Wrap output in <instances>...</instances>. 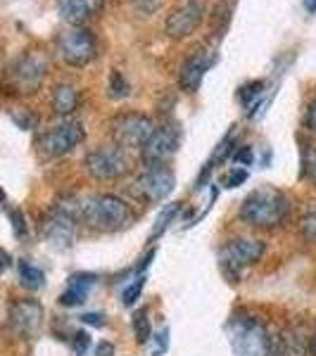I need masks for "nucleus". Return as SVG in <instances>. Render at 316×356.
<instances>
[{"mask_svg":"<svg viewBox=\"0 0 316 356\" xmlns=\"http://www.w3.org/2000/svg\"><path fill=\"white\" fill-rule=\"evenodd\" d=\"M84 140V129L79 124H60L55 129L45 131V134L38 138V150H41L43 157H62V154L72 152L79 143Z\"/></svg>","mask_w":316,"mask_h":356,"instance_id":"nucleus-10","label":"nucleus"},{"mask_svg":"<svg viewBox=\"0 0 316 356\" xmlns=\"http://www.w3.org/2000/svg\"><path fill=\"white\" fill-rule=\"evenodd\" d=\"M212 62H214V57L207 53H195L188 57L181 67V88H186L188 93H195L203 83L207 69L212 67Z\"/></svg>","mask_w":316,"mask_h":356,"instance_id":"nucleus-15","label":"nucleus"},{"mask_svg":"<svg viewBox=\"0 0 316 356\" xmlns=\"http://www.w3.org/2000/svg\"><path fill=\"white\" fill-rule=\"evenodd\" d=\"M179 143L181 136L176 131V126L162 124V126H155L152 136L148 138V143L141 147L143 152V162L148 166L152 164H166V159H171L179 150Z\"/></svg>","mask_w":316,"mask_h":356,"instance_id":"nucleus-9","label":"nucleus"},{"mask_svg":"<svg viewBox=\"0 0 316 356\" xmlns=\"http://www.w3.org/2000/svg\"><path fill=\"white\" fill-rule=\"evenodd\" d=\"M271 356H309V342L300 332L283 330L278 337H271Z\"/></svg>","mask_w":316,"mask_h":356,"instance_id":"nucleus-16","label":"nucleus"},{"mask_svg":"<svg viewBox=\"0 0 316 356\" xmlns=\"http://www.w3.org/2000/svg\"><path fill=\"white\" fill-rule=\"evenodd\" d=\"M267 245L262 240H252V238H235L231 243L223 245L221 250V264L228 273H238L240 268L252 266L264 257Z\"/></svg>","mask_w":316,"mask_h":356,"instance_id":"nucleus-11","label":"nucleus"},{"mask_svg":"<svg viewBox=\"0 0 316 356\" xmlns=\"http://www.w3.org/2000/svg\"><path fill=\"white\" fill-rule=\"evenodd\" d=\"M228 340L235 356H271V335L252 316H235L228 323Z\"/></svg>","mask_w":316,"mask_h":356,"instance_id":"nucleus-4","label":"nucleus"},{"mask_svg":"<svg viewBox=\"0 0 316 356\" xmlns=\"http://www.w3.org/2000/svg\"><path fill=\"white\" fill-rule=\"evenodd\" d=\"M288 216V200L276 188H257L240 204V219L252 228L271 231Z\"/></svg>","mask_w":316,"mask_h":356,"instance_id":"nucleus-2","label":"nucleus"},{"mask_svg":"<svg viewBox=\"0 0 316 356\" xmlns=\"http://www.w3.org/2000/svg\"><path fill=\"white\" fill-rule=\"evenodd\" d=\"M79 223H81V202L74 197L60 200L45 214V219L41 223V233L45 243L53 245L55 250H67L77 240Z\"/></svg>","mask_w":316,"mask_h":356,"instance_id":"nucleus-3","label":"nucleus"},{"mask_svg":"<svg viewBox=\"0 0 316 356\" xmlns=\"http://www.w3.org/2000/svg\"><path fill=\"white\" fill-rule=\"evenodd\" d=\"M134 211L117 195H90L81 202V223L97 233H114L131 226Z\"/></svg>","mask_w":316,"mask_h":356,"instance_id":"nucleus-1","label":"nucleus"},{"mask_svg":"<svg viewBox=\"0 0 316 356\" xmlns=\"http://www.w3.org/2000/svg\"><path fill=\"white\" fill-rule=\"evenodd\" d=\"M45 72H48L45 57L36 55V53H26L15 62L13 79H15L17 88L24 90V93H31V90H36L38 86H41Z\"/></svg>","mask_w":316,"mask_h":356,"instance_id":"nucleus-14","label":"nucleus"},{"mask_svg":"<svg viewBox=\"0 0 316 356\" xmlns=\"http://www.w3.org/2000/svg\"><path fill=\"white\" fill-rule=\"evenodd\" d=\"M203 17H205V3H200V0H186V3L179 5L169 15V19H166V33L171 38L191 36L195 29L200 26Z\"/></svg>","mask_w":316,"mask_h":356,"instance_id":"nucleus-13","label":"nucleus"},{"mask_svg":"<svg viewBox=\"0 0 316 356\" xmlns=\"http://www.w3.org/2000/svg\"><path fill=\"white\" fill-rule=\"evenodd\" d=\"M179 202H171V204H166L164 207V211L159 214V219H157V223H155V228H152V240L155 238H159L164 231H166V226L171 223V219H174L176 214H179Z\"/></svg>","mask_w":316,"mask_h":356,"instance_id":"nucleus-21","label":"nucleus"},{"mask_svg":"<svg viewBox=\"0 0 316 356\" xmlns=\"http://www.w3.org/2000/svg\"><path fill=\"white\" fill-rule=\"evenodd\" d=\"M152 131H155V122L150 117H145V114H136V112L119 114L112 122V136L122 150H129V147H138L141 150L148 143V138L152 136Z\"/></svg>","mask_w":316,"mask_h":356,"instance_id":"nucleus-8","label":"nucleus"},{"mask_svg":"<svg viewBox=\"0 0 316 356\" xmlns=\"http://www.w3.org/2000/svg\"><path fill=\"white\" fill-rule=\"evenodd\" d=\"M81 321H84V323H88V325H95V328H100V325H102V316L100 314H86V316H81Z\"/></svg>","mask_w":316,"mask_h":356,"instance_id":"nucleus-32","label":"nucleus"},{"mask_svg":"<svg viewBox=\"0 0 316 356\" xmlns=\"http://www.w3.org/2000/svg\"><path fill=\"white\" fill-rule=\"evenodd\" d=\"M41 323L43 307L36 300H19L10 307V328L24 340L36 337V332L41 330Z\"/></svg>","mask_w":316,"mask_h":356,"instance_id":"nucleus-12","label":"nucleus"},{"mask_svg":"<svg viewBox=\"0 0 316 356\" xmlns=\"http://www.w3.org/2000/svg\"><path fill=\"white\" fill-rule=\"evenodd\" d=\"M79 107V90L72 83H60L53 90V110L60 117H69Z\"/></svg>","mask_w":316,"mask_h":356,"instance_id":"nucleus-19","label":"nucleus"},{"mask_svg":"<svg viewBox=\"0 0 316 356\" xmlns=\"http://www.w3.org/2000/svg\"><path fill=\"white\" fill-rule=\"evenodd\" d=\"M86 169L100 181H114L129 171V157L119 145H100L86 154Z\"/></svg>","mask_w":316,"mask_h":356,"instance_id":"nucleus-7","label":"nucleus"},{"mask_svg":"<svg viewBox=\"0 0 316 356\" xmlns=\"http://www.w3.org/2000/svg\"><path fill=\"white\" fill-rule=\"evenodd\" d=\"M72 347H74V352H77L79 356H86L88 354V347H90V335L88 332H77L74 335V340H72Z\"/></svg>","mask_w":316,"mask_h":356,"instance_id":"nucleus-28","label":"nucleus"},{"mask_svg":"<svg viewBox=\"0 0 316 356\" xmlns=\"http://www.w3.org/2000/svg\"><path fill=\"white\" fill-rule=\"evenodd\" d=\"M57 50L67 65L84 67L95 60L97 55V41L95 36L84 26H69L57 38Z\"/></svg>","mask_w":316,"mask_h":356,"instance_id":"nucleus-5","label":"nucleus"},{"mask_svg":"<svg viewBox=\"0 0 316 356\" xmlns=\"http://www.w3.org/2000/svg\"><path fill=\"white\" fill-rule=\"evenodd\" d=\"M19 278L22 285L29 290H38L45 283V273L38 266H33L31 261H19Z\"/></svg>","mask_w":316,"mask_h":356,"instance_id":"nucleus-20","label":"nucleus"},{"mask_svg":"<svg viewBox=\"0 0 316 356\" xmlns=\"http://www.w3.org/2000/svg\"><path fill=\"white\" fill-rule=\"evenodd\" d=\"M176 186L174 171L166 164H152L134 181V193L145 202H164Z\"/></svg>","mask_w":316,"mask_h":356,"instance_id":"nucleus-6","label":"nucleus"},{"mask_svg":"<svg viewBox=\"0 0 316 356\" xmlns=\"http://www.w3.org/2000/svg\"><path fill=\"white\" fill-rule=\"evenodd\" d=\"M307 174H309V178H312V183L316 186V154L312 157V162L307 164Z\"/></svg>","mask_w":316,"mask_h":356,"instance_id":"nucleus-34","label":"nucleus"},{"mask_svg":"<svg viewBox=\"0 0 316 356\" xmlns=\"http://www.w3.org/2000/svg\"><path fill=\"white\" fill-rule=\"evenodd\" d=\"M10 219H13V226H15V233L17 235H19V238H22V235H24L26 233V221H24V216H22L19 214V211H13V214H10Z\"/></svg>","mask_w":316,"mask_h":356,"instance_id":"nucleus-29","label":"nucleus"},{"mask_svg":"<svg viewBox=\"0 0 316 356\" xmlns=\"http://www.w3.org/2000/svg\"><path fill=\"white\" fill-rule=\"evenodd\" d=\"M304 126H307L309 131H316V100L309 105L307 114H304Z\"/></svg>","mask_w":316,"mask_h":356,"instance_id":"nucleus-30","label":"nucleus"},{"mask_svg":"<svg viewBox=\"0 0 316 356\" xmlns=\"http://www.w3.org/2000/svg\"><path fill=\"white\" fill-rule=\"evenodd\" d=\"M304 8H307L309 13H316V0H304Z\"/></svg>","mask_w":316,"mask_h":356,"instance_id":"nucleus-35","label":"nucleus"},{"mask_svg":"<svg viewBox=\"0 0 316 356\" xmlns=\"http://www.w3.org/2000/svg\"><path fill=\"white\" fill-rule=\"evenodd\" d=\"M302 235L309 240V243H314L316 245V211H312V214H307L302 219Z\"/></svg>","mask_w":316,"mask_h":356,"instance_id":"nucleus-26","label":"nucleus"},{"mask_svg":"<svg viewBox=\"0 0 316 356\" xmlns=\"http://www.w3.org/2000/svg\"><path fill=\"white\" fill-rule=\"evenodd\" d=\"M309 354L316 356V335L312 337V342H309Z\"/></svg>","mask_w":316,"mask_h":356,"instance_id":"nucleus-36","label":"nucleus"},{"mask_svg":"<svg viewBox=\"0 0 316 356\" xmlns=\"http://www.w3.org/2000/svg\"><path fill=\"white\" fill-rule=\"evenodd\" d=\"M262 90H264L262 81H252L248 86H243V90H240V100H243L248 107H252V100H260Z\"/></svg>","mask_w":316,"mask_h":356,"instance_id":"nucleus-24","label":"nucleus"},{"mask_svg":"<svg viewBox=\"0 0 316 356\" xmlns=\"http://www.w3.org/2000/svg\"><path fill=\"white\" fill-rule=\"evenodd\" d=\"M129 95V81L119 72L112 74V97H126Z\"/></svg>","mask_w":316,"mask_h":356,"instance_id":"nucleus-27","label":"nucleus"},{"mask_svg":"<svg viewBox=\"0 0 316 356\" xmlns=\"http://www.w3.org/2000/svg\"><path fill=\"white\" fill-rule=\"evenodd\" d=\"M245 181H248V171L238 166V169H231L223 176V188H238L240 183H245Z\"/></svg>","mask_w":316,"mask_h":356,"instance_id":"nucleus-25","label":"nucleus"},{"mask_svg":"<svg viewBox=\"0 0 316 356\" xmlns=\"http://www.w3.org/2000/svg\"><path fill=\"white\" fill-rule=\"evenodd\" d=\"M102 8V0H60L62 19L72 24H81L88 17H93Z\"/></svg>","mask_w":316,"mask_h":356,"instance_id":"nucleus-18","label":"nucleus"},{"mask_svg":"<svg viewBox=\"0 0 316 356\" xmlns=\"http://www.w3.org/2000/svg\"><path fill=\"white\" fill-rule=\"evenodd\" d=\"M134 332H136V340L141 344L150 340V321H148L145 312H138L134 316Z\"/></svg>","mask_w":316,"mask_h":356,"instance_id":"nucleus-22","label":"nucleus"},{"mask_svg":"<svg viewBox=\"0 0 316 356\" xmlns=\"http://www.w3.org/2000/svg\"><path fill=\"white\" fill-rule=\"evenodd\" d=\"M95 275L93 273H77L69 278V288L60 295V304L62 307H79V304H84L86 295H88V290L95 285Z\"/></svg>","mask_w":316,"mask_h":356,"instance_id":"nucleus-17","label":"nucleus"},{"mask_svg":"<svg viewBox=\"0 0 316 356\" xmlns=\"http://www.w3.org/2000/svg\"><path fill=\"white\" fill-rule=\"evenodd\" d=\"M114 354V344L112 342H100L95 349V356H112Z\"/></svg>","mask_w":316,"mask_h":356,"instance_id":"nucleus-31","label":"nucleus"},{"mask_svg":"<svg viewBox=\"0 0 316 356\" xmlns=\"http://www.w3.org/2000/svg\"><path fill=\"white\" fill-rule=\"evenodd\" d=\"M143 285H145V278H136L131 285H126L124 292H122V304H124V307H134V304L141 300Z\"/></svg>","mask_w":316,"mask_h":356,"instance_id":"nucleus-23","label":"nucleus"},{"mask_svg":"<svg viewBox=\"0 0 316 356\" xmlns=\"http://www.w3.org/2000/svg\"><path fill=\"white\" fill-rule=\"evenodd\" d=\"M10 266H13V261H10V254H8V252L0 250V273L8 271Z\"/></svg>","mask_w":316,"mask_h":356,"instance_id":"nucleus-33","label":"nucleus"}]
</instances>
